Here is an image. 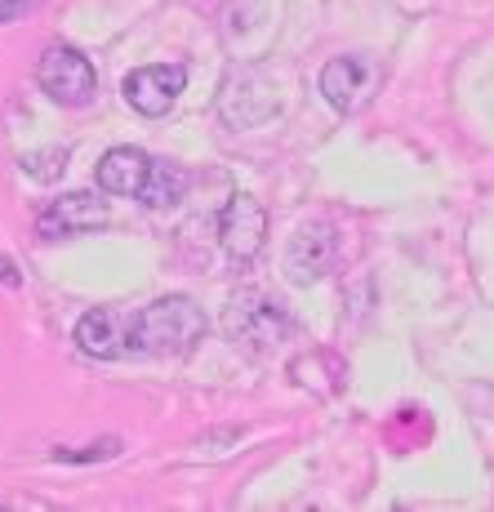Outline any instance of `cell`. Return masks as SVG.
<instances>
[{"label": "cell", "mask_w": 494, "mask_h": 512, "mask_svg": "<svg viewBox=\"0 0 494 512\" xmlns=\"http://www.w3.org/2000/svg\"><path fill=\"white\" fill-rule=\"evenodd\" d=\"M130 326L134 352H187L205 334V312L187 294H165L143 312H130Z\"/></svg>", "instance_id": "6da1fadb"}, {"label": "cell", "mask_w": 494, "mask_h": 512, "mask_svg": "<svg viewBox=\"0 0 494 512\" xmlns=\"http://www.w3.org/2000/svg\"><path fill=\"white\" fill-rule=\"evenodd\" d=\"M36 81H41V90L58 107H85L98 90L94 63L72 45H49L41 54V63H36Z\"/></svg>", "instance_id": "7a4b0ae2"}, {"label": "cell", "mask_w": 494, "mask_h": 512, "mask_svg": "<svg viewBox=\"0 0 494 512\" xmlns=\"http://www.w3.org/2000/svg\"><path fill=\"white\" fill-rule=\"evenodd\" d=\"M227 334L236 343H250V348H268V343H281L294 334V317L281 308V303L263 299V294H236L227 303V317H223Z\"/></svg>", "instance_id": "3957f363"}, {"label": "cell", "mask_w": 494, "mask_h": 512, "mask_svg": "<svg viewBox=\"0 0 494 512\" xmlns=\"http://www.w3.org/2000/svg\"><path fill=\"white\" fill-rule=\"evenodd\" d=\"M183 85H187L183 63H147V67H134V72L125 76L121 94L138 116H165L174 107V98L183 94Z\"/></svg>", "instance_id": "277c9868"}, {"label": "cell", "mask_w": 494, "mask_h": 512, "mask_svg": "<svg viewBox=\"0 0 494 512\" xmlns=\"http://www.w3.org/2000/svg\"><path fill=\"white\" fill-rule=\"evenodd\" d=\"M334 259H339V236L330 223H303L285 250V277L294 285H312L334 268Z\"/></svg>", "instance_id": "5b68a950"}, {"label": "cell", "mask_w": 494, "mask_h": 512, "mask_svg": "<svg viewBox=\"0 0 494 512\" xmlns=\"http://www.w3.org/2000/svg\"><path fill=\"white\" fill-rule=\"evenodd\" d=\"M107 223V201L98 192H67L58 201H49L36 214V232L58 241V236H76V232H94Z\"/></svg>", "instance_id": "8992f818"}, {"label": "cell", "mask_w": 494, "mask_h": 512, "mask_svg": "<svg viewBox=\"0 0 494 512\" xmlns=\"http://www.w3.org/2000/svg\"><path fill=\"white\" fill-rule=\"evenodd\" d=\"M76 343H81L85 357L98 361H116L125 352H134V326H130V312L121 308H94L76 321Z\"/></svg>", "instance_id": "52a82bcc"}, {"label": "cell", "mask_w": 494, "mask_h": 512, "mask_svg": "<svg viewBox=\"0 0 494 512\" xmlns=\"http://www.w3.org/2000/svg\"><path fill=\"white\" fill-rule=\"evenodd\" d=\"M263 232H268V214H263V205L254 201V196H232V201L223 205V219H219V241L223 250L232 254L236 263H250L254 254L263 250Z\"/></svg>", "instance_id": "ba28073f"}, {"label": "cell", "mask_w": 494, "mask_h": 512, "mask_svg": "<svg viewBox=\"0 0 494 512\" xmlns=\"http://www.w3.org/2000/svg\"><path fill=\"white\" fill-rule=\"evenodd\" d=\"M374 90V67L365 58H330L321 67V94L334 112H357Z\"/></svg>", "instance_id": "9c48e42d"}, {"label": "cell", "mask_w": 494, "mask_h": 512, "mask_svg": "<svg viewBox=\"0 0 494 512\" xmlns=\"http://www.w3.org/2000/svg\"><path fill=\"white\" fill-rule=\"evenodd\" d=\"M156 156H147L143 147H112L98 161V187L112 196H143L147 179H152Z\"/></svg>", "instance_id": "30bf717a"}, {"label": "cell", "mask_w": 494, "mask_h": 512, "mask_svg": "<svg viewBox=\"0 0 494 512\" xmlns=\"http://www.w3.org/2000/svg\"><path fill=\"white\" fill-rule=\"evenodd\" d=\"M187 192V170H179L174 161H156L152 165V179H147L143 196L138 201L152 205V210H170V205H179Z\"/></svg>", "instance_id": "8fae6325"}, {"label": "cell", "mask_w": 494, "mask_h": 512, "mask_svg": "<svg viewBox=\"0 0 494 512\" xmlns=\"http://www.w3.org/2000/svg\"><path fill=\"white\" fill-rule=\"evenodd\" d=\"M18 165H23L36 183H54V179H63V170H67V152L63 147H45V152H27Z\"/></svg>", "instance_id": "7c38bea8"}, {"label": "cell", "mask_w": 494, "mask_h": 512, "mask_svg": "<svg viewBox=\"0 0 494 512\" xmlns=\"http://www.w3.org/2000/svg\"><path fill=\"white\" fill-rule=\"evenodd\" d=\"M41 0H0V23H14L18 14H27V9H36Z\"/></svg>", "instance_id": "4fadbf2b"}, {"label": "cell", "mask_w": 494, "mask_h": 512, "mask_svg": "<svg viewBox=\"0 0 494 512\" xmlns=\"http://www.w3.org/2000/svg\"><path fill=\"white\" fill-rule=\"evenodd\" d=\"M0 281H5V285H23V277L14 272V263H9L5 254H0Z\"/></svg>", "instance_id": "5bb4252c"}]
</instances>
